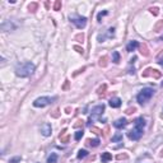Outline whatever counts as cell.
Returning <instances> with one entry per match:
<instances>
[{"mask_svg": "<svg viewBox=\"0 0 163 163\" xmlns=\"http://www.w3.org/2000/svg\"><path fill=\"white\" fill-rule=\"evenodd\" d=\"M36 66L35 64L32 62H22V64H18L17 68H15V74L21 78H26V76H29L33 74Z\"/></svg>", "mask_w": 163, "mask_h": 163, "instance_id": "obj_1", "label": "cell"}, {"mask_svg": "<svg viewBox=\"0 0 163 163\" xmlns=\"http://www.w3.org/2000/svg\"><path fill=\"white\" fill-rule=\"evenodd\" d=\"M153 93H154V91L152 89V88H144V89H141L140 91V93L138 94V102L140 103V105H145L150 98H152V96H153Z\"/></svg>", "mask_w": 163, "mask_h": 163, "instance_id": "obj_2", "label": "cell"}, {"mask_svg": "<svg viewBox=\"0 0 163 163\" xmlns=\"http://www.w3.org/2000/svg\"><path fill=\"white\" fill-rule=\"evenodd\" d=\"M55 100H56L55 97H54V98H51V97H40V98L35 100L33 106H35V107H46V106L51 105L52 101H55Z\"/></svg>", "mask_w": 163, "mask_h": 163, "instance_id": "obj_3", "label": "cell"}, {"mask_svg": "<svg viewBox=\"0 0 163 163\" xmlns=\"http://www.w3.org/2000/svg\"><path fill=\"white\" fill-rule=\"evenodd\" d=\"M70 21L76 26V28L81 29L84 28L87 24V18L86 17H80V15H70Z\"/></svg>", "mask_w": 163, "mask_h": 163, "instance_id": "obj_4", "label": "cell"}, {"mask_svg": "<svg viewBox=\"0 0 163 163\" xmlns=\"http://www.w3.org/2000/svg\"><path fill=\"white\" fill-rule=\"evenodd\" d=\"M105 111V105H98V106H96L93 110H92V115H91V117H89V120H88V125H91L92 122H93V120L98 116V115H101L102 112Z\"/></svg>", "mask_w": 163, "mask_h": 163, "instance_id": "obj_5", "label": "cell"}, {"mask_svg": "<svg viewBox=\"0 0 163 163\" xmlns=\"http://www.w3.org/2000/svg\"><path fill=\"white\" fill-rule=\"evenodd\" d=\"M143 135V129H139V127H134L133 130H130L127 133V136L131 139V140H139Z\"/></svg>", "mask_w": 163, "mask_h": 163, "instance_id": "obj_6", "label": "cell"}, {"mask_svg": "<svg viewBox=\"0 0 163 163\" xmlns=\"http://www.w3.org/2000/svg\"><path fill=\"white\" fill-rule=\"evenodd\" d=\"M51 131H52V127L48 122H45L42 126H41V134L43 136H50L51 135Z\"/></svg>", "mask_w": 163, "mask_h": 163, "instance_id": "obj_7", "label": "cell"}, {"mask_svg": "<svg viewBox=\"0 0 163 163\" xmlns=\"http://www.w3.org/2000/svg\"><path fill=\"white\" fill-rule=\"evenodd\" d=\"M127 125V121H126V119H119V120H116L115 122H113V126L116 127V129H122V127H125Z\"/></svg>", "mask_w": 163, "mask_h": 163, "instance_id": "obj_8", "label": "cell"}, {"mask_svg": "<svg viewBox=\"0 0 163 163\" xmlns=\"http://www.w3.org/2000/svg\"><path fill=\"white\" fill-rule=\"evenodd\" d=\"M113 35H115V28H108L107 33H106L105 36H100L98 40H100V42H103L106 37H110V38H111V37H113Z\"/></svg>", "mask_w": 163, "mask_h": 163, "instance_id": "obj_9", "label": "cell"}, {"mask_svg": "<svg viewBox=\"0 0 163 163\" xmlns=\"http://www.w3.org/2000/svg\"><path fill=\"white\" fill-rule=\"evenodd\" d=\"M110 106H111L112 108H117V107H120V106H121V100H120V98H117V97L111 98V100H110Z\"/></svg>", "mask_w": 163, "mask_h": 163, "instance_id": "obj_10", "label": "cell"}, {"mask_svg": "<svg viewBox=\"0 0 163 163\" xmlns=\"http://www.w3.org/2000/svg\"><path fill=\"white\" fill-rule=\"evenodd\" d=\"M136 47H139V42H138V41H131V42H129V43H127L126 50H127L129 52H133Z\"/></svg>", "mask_w": 163, "mask_h": 163, "instance_id": "obj_11", "label": "cell"}, {"mask_svg": "<svg viewBox=\"0 0 163 163\" xmlns=\"http://www.w3.org/2000/svg\"><path fill=\"white\" fill-rule=\"evenodd\" d=\"M60 140H61V143H69L70 135L66 134V129H64V130L61 131V134H60Z\"/></svg>", "mask_w": 163, "mask_h": 163, "instance_id": "obj_12", "label": "cell"}, {"mask_svg": "<svg viewBox=\"0 0 163 163\" xmlns=\"http://www.w3.org/2000/svg\"><path fill=\"white\" fill-rule=\"evenodd\" d=\"M112 159V154L111 153H108V152H105V153H102V155H101V160L103 162V163H106V162H110Z\"/></svg>", "mask_w": 163, "mask_h": 163, "instance_id": "obj_13", "label": "cell"}, {"mask_svg": "<svg viewBox=\"0 0 163 163\" xmlns=\"http://www.w3.org/2000/svg\"><path fill=\"white\" fill-rule=\"evenodd\" d=\"M145 126V120L143 117H139L135 120V127H139V129H144Z\"/></svg>", "mask_w": 163, "mask_h": 163, "instance_id": "obj_14", "label": "cell"}, {"mask_svg": "<svg viewBox=\"0 0 163 163\" xmlns=\"http://www.w3.org/2000/svg\"><path fill=\"white\" fill-rule=\"evenodd\" d=\"M86 144L88 145V146H98L100 145V139H88L87 141H86Z\"/></svg>", "mask_w": 163, "mask_h": 163, "instance_id": "obj_15", "label": "cell"}, {"mask_svg": "<svg viewBox=\"0 0 163 163\" xmlns=\"http://www.w3.org/2000/svg\"><path fill=\"white\" fill-rule=\"evenodd\" d=\"M139 48H140L141 55H144V56H149V51H148V47H146V45H145V43L139 45Z\"/></svg>", "mask_w": 163, "mask_h": 163, "instance_id": "obj_16", "label": "cell"}, {"mask_svg": "<svg viewBox=\"0 0 163 163\" xmlns=\"http://www.w3.org/2000/svg\"><path fill=\"white\" fill-rule=\"evenodd\" d=\"M112 61H113L115 64H119V62H120V54H119L117 51H113V52H112Z\"/></svg>", "mask_w": 163, "mask_h": 163, "instance_id": "obj_17", "label": "cell"}, {"mask_svg": "<svg viewBox=\"0 0 163 163\" xmlns=\"http://www.w3.org/2000/svg\"><path fill=\"white\" fill-rule=\"evenodd\" d=\"M57 160V154L56 153H51V155L47 158V163H56Z\"/></svg>", "mask_w": 163, "mask_h": 163, "instance_id": "obj_18", "label": "cell"}, {"mask_svg": "<svg viewBox=\"0 0 163 163\" xmlns=\"http://www.w3.org/2000/svg\"><path fill=\"white\" fill-rule=\"evenodd\" d=\"M87 155H88V152H87V150H84V149H80V150L78 152V155H76V157H78L79 159H81V158H86Z\"/></svg>", "mask_w": 163, "mask_h": 163, "instance_id": "obj_19", "label": "cell"}, {"mask_svg": "<svg viewBox=\"0 0 163 163\" xmlns=\"http://www.w3.org/2000/svg\"><path fill=\"white\" fill-rule=\"evenodd\" d=\"M37 8H38V4H37V3H35V2H33V3H31V4L28 5V10H29V12H32V13H33V12H36V10H37Z\"/></svg>", "mask_w": 163, "mask_h": 163, "instance_id": "obj_20", "label": "cell"}, {"mask_svg": "<svg viewBox=\"0 0 163 163\" xmlns=\"http://www.w3.org/2000/svg\"><path fill=\"white\" fill-rule=\"evenodd\" d=\"M100 66H102V68H106L107 66V56H102L101 59H100Z\"/></svg>", "mask_w": 163, "mask_h": 163, "instance_id": "obj_21", "label": "cell"}, {"mask_svg": "<svg viewBox=\"0 0 163 163\" xmlns=\"http://www.w3.org/2000/svg\"><path fill=\"white\" fill-rule=\"evenodd\" d=\"M121 140H122V134L121 133H117L116 135L112 136V141L113 143H117V141H121Z\"/></svg>", "mask_w": 163, "mask_h": 163, "instance_id": "obj_22", "label": "cell"}, {"mask_svg": "<svg viewBox=\"0 0 163 163\" xmlns=\"http://www.w3.org/2000/svg\"><path fill=\"white\" fill-rule=\"evenodd\" d=\"M162 28H163V21H159V22H157V24L154 26V31L155 32H159V31H162Z\"/></svg>", "mask_w": 163, "mask_h": 163, "instance_id": "obj_23", "label": "cell"}, {"mask_svg": "<svg viewBox=\"0 0 163 163\" xmlns=\"http://www.w3.org/2000/svg\"><path fill=\"white\" fill-rule=\"evenodd\" d=\"M152 70H153L152 68H148V69H145V70L141 73V76H143V78H148L149 75H152Z\"/></svg>", "mask_w": 163, "mask_h": 163, "instance_id": "obj_24", "label": "cell"}, {"mask_svg": "<svg viewBox=\"0 0 163 163\" xmlns=\"http://www.w3.org/2000/svg\"><path fill=\"white\" fill-rule=\"evenodd\" d=\"M83 135H84V133H83V130H78V131L75 133V135H74V138H75V140H80L81 138H83Z\"/></svg>", "mask_w": 163, "mask_h": 163, "instance_id": "obj_25", "label": "cell"}, {"mask_svg": "<svg viewBox=\"0 0 163 163\" xmlns=\"http://www.w3.org/2000/svg\"><path fill=\"white\" fill-rule=\"evenodd\" d=\"M106 88H107V86H106V84H102V86H101V87L97 89V94H98V96H102V94L105 93Z\"/></svg>", "mask_w": 163, "mask_h": 163, "instance_id": "obj_26", "label": "cell"}, {"mask_svg": "<svg viewBox=\"0 0 163 163\" xmlns=\"http://www.w3.org/2000/svg\"><path fill=\"white\" fill-rule=\"evenodd\" d=\"M75 41L83 43V42H84V33H78V35L75 36Z\"/></svg>", "mask_w": 163, "mask_h": 163, "instance_id": "obj_27", "label": "cell"}, {"mask_svg": "<svg viewBox=\"0 0 163 163\" xmlns=\"http://www.w3.org/2000/svg\"><path fill=\"white\" fill-rule=\"evenodd\" d=\"M152 75H153L155 79H159V78H160V71L157 70V69H153V70H152Z\"/></svg>", "mask_w": 163, "mask_h": 163, "instance_id": "obj_28", "label": "cell"}, {"mask_svg": "<svg viewBox=\"0 0 163 163\" xmlns=\"http://www.w3.org/2000/svg\"><path fill=\"white\" fill-rule=\"evenodd\" d=\"M61 9V2L60 0H56L55 4H54V10H60Z\"/></svg>", "mask_w": 163, "mask_h": 163, "instance_id": "obj_29", "label": "cell"}, {"mask_svg": "<svg viewBox=\"0 0 163 163\" xmlns=\"http://www.w3.org/2000/svg\"><path fill=\"white\" fill-rule=\"evenodd\" d=\"M83 125H84V121H83V120H78V121L74 124V127H76V129H78V127H83Z\"/></svg>", "mask_w": 163, "mask_h": 163, "instance_id": "obj_30", "label": "cell"}, {"mask_svg": "<svg viewBox=\"0 0 163 163\" xmlns=\"http://www.w3.org/2000/svg\"><path fill=\"white\" fill-rule=\"evenodd\" d=\"M107 10H103V12H101L100 14H98V17H97V19H98V22H102V17H105V15H107Z\"/></svg>", "mask_w": 163, "mask_h": 163, "instance_id": "obj_31", "label": "cell"}, {"mask_svg": "<svg viewBox=\"0 0 163 163\" xmlns=\"http://www.w3.org/2000/svg\"><path fill=\"white\" fill-rule=\"evenodd\" d=\"M73 48H74V50H75L76 52H79V54H81V55H83V54H84V50H83V47H80V46H76V45H75V46H74Z\"/></svg>", "mask_w": 163, "mask_h": 163, "instance_id": "obj_32", "label": "cell"}, {"mask_svg": "<svg viewBox=\"0 0 163 163\" xmlns=\"http://www.w3.org/2000/svg\"><path fill=\"white\" fill-rule=\"evenodd\" d=\"M126 158H127V154H126V153H122V154H117V155H116V159H117V160L126 159Z\"/></svg>", "mask_w": 163, "mask_h": 163, "instance_id": "obj_33", "label": "cell"}, {"mask_svg": "<svg viewBox=\"0 0 163 163\" xmlns=\"http://www.w3.org/2000/svg\"><path fill=\"white\" fill-rule=\"evenodd\" d=\"M149 10H150V13H152L153 15H158V14H159V12H158L159 9H158V8H155V7H154V8H150Z\"/></svg>", "mask_w": 163, "mask_h": 163, "instance_id": "obj_34", "label": "cell"}, {"mask_svg": "<svg viewBox=\"0 0 163 163\" xmlns=\"http://www.w3.org/2000/svg\"><path fill=\"white\" fill-rule=\"evenodd\" d=\"M19 162H21V157H14L9 159V163H19Z\"/></svg>", "mask_w": 163, "mask_h": 163, "instance_id": "obj_35", "label": "cell"}, {"mask_svg": "<svg viewBox=\"0 0 163 163\" xmlns=\"http://www.w3.org/2000/svg\"><path fill=\"white\" fill-rule=\"evenodd\" d=\"M69 84H70L69 80H65V83H64V86L61 87V89H62V91H68V89H69Z\"/></svg>", "mask_w": 163, "mask_h": 163, "instance_id": "obj_36", "label": "cell"}, {"mask_svg": "<svg viewBox=\"0 0 163 163\" xmlns=\"http://www.w3.org/2000/svg\"><path fill=\"white\" fill-rule=\"evenodd\" d=\"M59 115H60V113H59V108H56L55 111H52V112H51V116H52V117H55V119H56V117H59Z\"/></svg>", "mask_w": 163, "mask_h": 163, "instance_id": "obj_37", "label": "cell"}, {"mask_svg": "<svg viewBox=\"0 0 163 163\" xmlns=\"http://www.w3.org/2000/svg\"><path fill=\"white\" fill-rule=\"evenodd\" d=\"M91 131H93L94 134H102V131L100 129H97V127H91Z\"/></svg>", "mask_w": 163, "mask_h": 163, "instance_id": "obj_38", "label": "cell"}, {"mask_svg": "<svg viewBox=\"0 0 163 163\" xmlns=\"http://www.w3.org/2000/svg\"><path fill=\"white\" fill-rule=\"evenodd\" d=\"M135 111H136V108H135V107H133V108H127V110H126V113H127V115H130V113H134Z\"/></svg>", "mask_w": 163, "mask_h": 163, "instance_id": "obj_39", "label": "cell"}, {"mask_svg": "<svg viewBox=\"0 0 163 163\" xmlns=\"http://www.w3.org/2000/svg\"><path fill=\"white\" fill-rule=\"evenodd\" d=\"M84 70H86V68H81V69H79L76 73H74V76H76V75H78V74H80V73H83Z\"/></svg>", "mask_w": 163, "mask_h": 163, "instance_id": "obj_40", "label": "cell"}, {"mask_svg": "<svg viewBox=\"0 0 163 163\" xmlns=\"http://www.w3.org/2000/svg\"><path fill=\"white\" fill-rule=\"evenodd\" d=\"M70 111H71L70 107H66V108H65V112H66V113H70Z\"/></svg>", "mask_w": 163, "mask_h": 163, "instance_id": "obj_41", "label": "cell"}, {"mask_svg": "<svg viewBox=\"0 0 163 163\" xmlns=\"http://www.w3.org/2000/svg\"><path fill=\"white\" fill-rule=\"evenodd\" d=\"M158 64H159V65H160V66L163 68V59H160V60L158 61Z\"/></svg>", "mask_w": 163, "mask_h": 163, "instance_id": "obj_42", "label": "cell"}, {"mask_svg": "<svg viewBox=\"0 0 163 163\" xmlns=\"http://www.w3.org/2000/svg\"><path fill=\"white\" fill-rule=\"evenodd\" d=\"M103 134H105V135H107V134H108V127H106V129H105V131H103Z\"/></svg>", "mask_w": 163, "mask_h": 163, "instance_id": "obj_43", "label": "cell"}, {"mask_svg": "<svg viewBox=\"0 0 163 163\" xmlns=\"http://www.w3.org/2000/svg\"><path fill=\"white\" fill-rule=\"evenodd\" d=\"M45 7H46V8L48 9V8H50V3H48V2H46V4H45Z\"/></svg>", "mask_w": 163, "mask_h": 163, "instance_id": "obj_44", "label": "cell"}, {"mask_svg": "<svg viewBox=\"0 0 163 163\" xmlns=\"http://www.w3.org/2000/svg\"><path fill=\"white\" fill-rule=\"evenodd\" d=\"M159 155H160V157H163V149L160 150V153H159Z\"/></svg>", "mask_w": 163, "mask_h": 163, "instance_id": "obj_45", "label": "cell"}, {"mask_svg": "<svg viewBox=\"0 0 163 163\" xmlns=\"http://www.w3.org/2000/svg\"><path fill=\"white\" fill-rule=\"evenodd\" d=\"M160 119H163V110H162V113H160Z\"/></svg>", "mask_w": 163, "mask_h": 163, "instance_id": "obj_46", "label": "cell"}, {"mask_svg": "<svg viewBox=\"0 0 163 163\" xmlns=\"http://www.w3.org/2000/svg\"><path fill=\"white\" fill-rule=\"evenodd\" d=\"M162 87H163V81H162Z\"/></svg>", "mask_w": 163, "mask_h": 163, "instance_id": "obj_47", "label": "cell"}]
</instances>
